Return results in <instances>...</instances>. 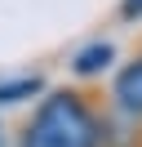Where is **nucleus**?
I'll return each mask as SVG.
<instances>
[{
    "label": "nucleus",
    "mask_w": 142,
    "mask_h": 147,
    "mask_svg": "<svg viewBox=\"0 0 142 147\" xmlns=\"http://www.w3.org/2000/svg\"><path fill=\"white\" fill-rule=\"evenodd\" d=\"M22 147H102V120L76 89H53L40 98L22 129Z\"/></svg>",
    "instance_id": "nucleus-1"
},
{
    "label": "nucleus",
    "mask_w": 142,
    "mask_h": 147,
    "mask_svg": "<svg viewBox=\"0 0 142 147\" xmlns=\"http://www.w3.org/2000/svg\"><path fill=\"white\" fill-rule=\"evenodd\" d=\"M115 102H120L129 116H142V54L115 76Z\"/></svg>",
    "instance_id": "nucleus-2"
},
{
    "label": "nucleus",
    "mask_w": 142,
    "mask_h": 147,
    "mask_svg": "<svg viewBox=\"0 0 142 147\" xmlns=\"http://www.w3.org/2000/svg\"><path fill=\"white\" fill-rule=\"evenodd\" d=\"M111 58H115V49L107 45V40H98V45L80 49L71 67H76V76H98V71H107V67H111Z\"/></svg>",
    "instance_id": "nucleus-3"
},
{
    "label": "nucleus",
    "mask_w": 142,
    "mask_h": 147,
    "mask_svg": "<svg viewBox=\"0 0 142 147\" xmlns=\"http://www.w3.org/2000/svg\"><path fill=\"white\" fill-rule=\"evenodd\" d=\"M36 89H40V80H36V76H22V80H13V85H0V102H22V98H31Z\"/></svg>",
    "instance_id": "nucleus-4"
},
{
    "label": "nucleus",
    "mask_w": 142,
    "mask_h": 147,
    "mask_svg": "<svg viewBox=\"0 0 142 147\" xmlns=\"http://www.w3.org/2000/svg\"><path fill=\"white\" fill-rule=\"evenodd\" d=\"M120 13H124V18H142V0H124V5H120Z\"/></svg>",
    "instance_id": "nucleus-5"
},
{
    "label": "nucleus",
    "mask_w": 142,
    "mask_h": 147,
    "mask_svg": "<svg viewBox=\"0 0 142 147\" xmlns=\"http://www.w3.org/2000/svg\"><path fill=\"white\" fill-rule=\"evenodd\" d=\"M0 147H5V129H0Z\"/></svg>",
    "instance_id": "nucleus-6"
}]
</instances>
